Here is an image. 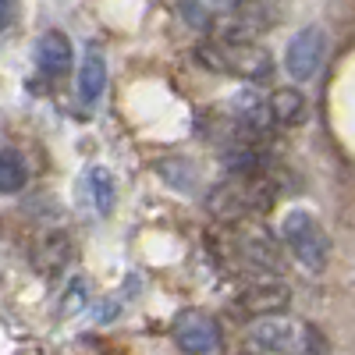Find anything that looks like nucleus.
Instances as JSON below:
<instances>
[{
    "label": "nucleus",
    "instance_id": "f8f14e48",
    "mask_svg": "<svg viewBox=\"0 0 355 355\" xmlns=\"http://www.w3.org/2000/svg\"><path fill=\"white\" fill-rule=\"evenodd\" d=\"M266 114H270L274 125L295 128V125H302V117H306V96L299 89H277V93L266 100Z\"/></svg>",
    "mask_w": 355,
    "mask_h": 355
},
{
    "label": "nucleus",
    "instance_id": "2eb2a0df",
    "mask_svg": "<svg viewBox=\"0 0 355 355\" xmlns=\"http://www.w3.org/2000/svg\"><path fill=\"white\" fill-rule=\"evenodd\" d=\"M306 355H331L327 338H323V331L313 327V323H306Z\"/></svg>",
    "mask_w": 355,
    "mask_h": 355
},
{
    "label": "nucleus",
    "instance_id": "39448f33",
    "mask_svg": "<svg viewBox=\"0 0 355 355\" xmlns=\"http://www.w3.org/2000/svg\"><path fill=\"white\" fill-rule=\"evenodd\" d=\"M249 341L266 355H306V323H291L284 316H263L252 323Z\"/></svg>",
    "mask_w": 355,
    "mask_h": 355
},
{
    "label": "nucleus",
    "instance_id": "1a4fd4ad",
    "mask_svg": "<svg viewBox=\"0 0 355 355\" xmlns=\"http://www.w3.org/2000/svg\"><path fill=\"white\" fill-rule=\"evenodd\" d=\"M36 64L46 78H61L71 71L75 64V50H71V40L61 33V28H46L36 43Z\"/></svg>",
    "mask_w": 355,
    "mask_h": 355
},
{
    "label": "nucleus",
    "instance_id": "423d86ee",
    "mask_svg": "<svg viewBox=\"0 0 355 355\" xmlns=\"http://www.w3.org/2000/svg\"><path fill=\"white\" fill-rule=\"evenodd\" d=\"M174 341L185 355H214L220 345V327L210 313L182 309L174 316Z\"/></svg>",
    "mask_w": 355,
    "mask_h": 355
},
{
    "label": "nucleus",
    "instance_id": "20e7f679",
    "mask_svg": "<svg viewBox=\"0 0 355 355\" xmlns=\"http://www.w3.org/2000/svg\"><path fill=\"white\" fill-rule=\"evenodd\" d=\"M281 239H284V245L295 252V259H299L306 270L320 274L323 266H327V259H331V239H327V231L316 224L313 214L291 210L284 217V224H281Z\"/></svg>",
    "mask_w": 355,
    "mask_h": 355
},
{
    "label": "nucleus",
    "instance_id": "4468645a",
    "mask_svg": "<svg viewBox=\"0 0 355 355\" xmlns=\"http://www.w3.org/2000/svg\"><path fill=\"white\" fill-rule=\"evenodd\" d=\"M28 182V167L25 160L15 153V150H4L0 153V196H15L21 192Z\"/></svg>",
    "mask_w": 355,
    "mask_h": 355
},
{
    "label": "nucleus",
    "instance_id": "7ed1b4c3",
    "mask_svg": "<svg viewBox=\"0 0 355 355\" xmlns=\"http://www.w3.org/2000/svg\"><path fill=\"white\" fill-rule=\"evenodd\" d=\"M274 199H277L274 182H270V174H266L263 164H259L252 171H239L231 182H224L214 192L210 206L220 217L239 220V217H249V214H259V210H266V206H274Z\"/></svg>",
    "mask_w": 355,
    "mask_h": 355
},
{
    "label": "nucleus",
    "instance_id": "dca6fc26",
    "mask_svg": "<svg viewBox=\"0 0 355 355\" xmlns=\"http://www.w3.org/2000/svg\"><path fill=\"white\" fill-rule=\"evenodd\" d=\"M11 18H15V0H0V33L11 25Z\"/></svg>",
    "mask_w": 355,
    "mask_h": 355
},
{
    "label": "nucleus",
    "instance_id": "6e6552de",
    "mask_svg": "<svg viewBox=\"0 0 355 355\" xmlns=\"http://www.w3.org/2000/svg\"><path fill=\"white\" fill-rule=\"evenodd\" d=\"M288 302H291V288L284 284V281H256V284H249V288H242V295H239V306L245 309V313H252V316H277V313H284L288 309Z\"/></svg>",
    "mask_w": 355,
    "mask_h": 355
},
{
    "label": "nucleus",
    "instance_id": "9d476101",
    "mask_svg": "<svg viewBox=\"0 0 355 355\" xmlns=\"http://www.w3.org/2000/svg\"><path fill=\"white\" fill-rule=\"evenodd\" d=\"M103 89H107V57L96 43H89L82 53V64H78V100L85 107H93L100 103Z\"/></svg>",
    "mask_w": 355,
    "mask_h": 355
},
{
    "label": "nucleus",
    "instance_id": "f03ea898",
    "mask_svg": "<svg viewBox=\"0 0 355 355\" xmlns=\"http://www.w3.org/2000/svg\"><path fill=\"white\" fill-rule=\"evenodd\" d=\"M196 61L214 75H234L249 82H266L274 75V57L252 40H202L196 46Z\"/></svg>",
    "mask_w": 355,
    "mask_h": 355
},
{
    "label": "nucleus",
    "instance_id": "ddd939ff",
    "mask_svg": "<svg viewBox=\"0 0 355 355\" xmlns=\"http://www.w3.org/2000/svg\"><path fill=\"white\" fill-rule=\"evenodd\" d=\"M234 121L252 128V132H263L270 125V114H266V100L256 96L252 89H242L239 96H234Z\"/></svg>",
    "mask_w": 355,
    "mask_h": 355
},
{
    "label": "nucleus",
    "instance_id": "9b49d317",
    "mask_svg": "<svg viewBox=\"0 0 355 355\" xmlns=\"http://www.w3.org/2000/svg\"><path fill=\"white\" fill-rule=\"evenodd\" d=\"M82 192H85L89 206H93L100 217H107L114 210V199H117V182L107 167H89L85 178H82Z\"/></svg>",
    "mask_w": 355,
    "mask_h": 355
},
{
    "label": "nucleus",
    "instance_id": "0eeeda50",
    "mask_svg": "<svg viewBox=\"0 0 355 355\" xmlns=\"http://www.w3.org/2000/svg\"><path fill=\"white\" fill-rule=\"evenodd\" d=\"M323 57H327V33L316 25H306L302 33H295L284 53V68L295 82H306L323 68Z\"/></svg>",
    "mask_w": 355,
    "mask_h": 355
},
{
    "label": "nucleus",
    "instance_id": "f257e3e1",
    "mask_svg": "<svg viewBox=\"0 0 355 355\" xmlns=\"http://www.w3.org/2000/svg\"><path fill=\"white\" fill-rule=\"evenodd\" d=\"M263 11V0H182V18L214 40H249L263 28L252 15Z\"/></svg>",
    "mask_w": 355,
    "mask_h": 355
}]
</instances>
